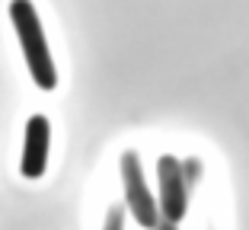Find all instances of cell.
<instances>
[{"instance_id":"8992f818","label":"cell","mask_w":249,"mask_h":230,"mask_svg":"<svg viewBox=\"0 0 249 230\" xmlns=\"http://www.w3.org/2000/svg\"><path fill=\"white\" fill-rule=\"evenodd\" d=\"M154 230H176V224H173V221H163V217H160V221H157V227Z\"/></svg>"},{"instance_id":"7a4b0ae2","label":"cell","mask_w":249,"mask_h":230,"mask_svg":"<svg viewBox=\"0 0 249 230\" xmlns=\"http://www.w3.org/2000/svg\"><path fill=\"white\" fill-rule=\"evenodd\" d=\"M122 182H124V205L134 214V221L141 227L154 230L157 221H160V211H157L154 192L147 189L144 170H141V157L134 150H124L122 154Z\"/></svg>"},{"instance_id":"3957f363","label":"cell","mask_w":249,"mask_h":230,"mask_svg":"<svg viewBox=\"0 0 249 230\" xmlns=\"http://www.w3.org/2000/svg\"><path fill=\"white\" fill-rule=\"evenodd\" d=\"M157 179H160V198H157V211L163 221L179 224L189 211V189H185V173L176 157H160L157 160Z\"/></svg>"},{"instance_id":"6da1fadb","label":"cell","mask_w":249,"mask_h":230,"mask_svg":"<svg viewBox=\"0 0 249 230\" xmlns=\"http://www.w3.org/2000/svg\"><path fill=\"white\" fill-rule=\"evenodd\" d=\"M10 19H13L16 35H19L22 54H26V64H29V74L36 80V87L54 89L58 87V71H54L52 52H48V42H45L42 22H38V13L32 7V0H13L10 3Z\"/></svg>"},{"instance_id":"277c9868","label":"cell","mask_w":249,"mask_h":230,"mask_svg":"<svg viewBox=\"0 0 249 230\" xmlns=\"http://www.w3.org/2000/svg\"><path fill=\"white\" fill-rule=\"evenodd\" d=\"M48 144H52V125L45 115H32L26 122V141H22L19 173L26 179H38L48 163Z\"/></svg>"},{"instance_id":"5b68a950","label":"cell","mask_w":249,"mask_h":230,"mask_svg":"<svg viewBox=\"0 0 249 230\" xmlns=\"http://www.w3.org/2000/svg\"><path fill=\"white\" fill-rule=\"evenodd\" d=\"M103 230H124V208H122V205L109 208V217H106V227Z\"/></svg>"}]
</instances>
